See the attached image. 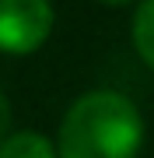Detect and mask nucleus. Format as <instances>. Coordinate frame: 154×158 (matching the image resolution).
Listing matches in <instances>:
<instances>
[{"mask_svg": "<svg viewBox=\"0 0 154 158\" xmlns=\"http://www.w3.org/2000/svg\"><path fill=\"white\" fill-rule=\"evenodd\" d=\"M144 144V116L119 91H88L60 123L56 158H137Z\"/></svg>", "mask_w": 154, "mask_h": 158, "instance_id": "obj_1", "label": "nucleus"}, {"mask_svg": "<svg viewBox=\"0 0 154 158\" xmlns=\"http://www.w3.org/2000/svg\"><path fill=\"white\" fill-rule=\"evenodd\" d=\"M53 32L49 0H0V49L11 56L35 53Z\"/></svg>", "mask_w": 154, "mask_h": 158, "instance_id": "obj_2", "label": "nucleus"}, {"mask_svg": "<svg viewBox=\"0 0 154 158\" xmlns=\"http://www.w3.org/2000/svg\"><path fill=\"white\" fill-rule=\"evenodd\" d=\"M0 158H56V144L35 130H21L0 141Z\"/></svg>", "mask_w": 154, "mask_h": 158, "instance_id": "obj_3", "label": "nucleus"}, {"mask_svg": "<svg viewBox=\"0 0 154 158\" xmlns=\"http://www.w3.org/2000/svg\"><path fill=\"white\" fill-rule=\"evenodd\" d=\"M133 46H137L140 60L154 67V0H140L137 14H133Z\"/></svg>", "mask_w": 154, "mask_h": 158, "instance_id": "obj_4", "label": "nucleus"}, {"mask_svg": "<svg viewBox=\"0 0 154 158\" xmlns=\"http://www.w3.org/2000/svg\"><path fill=\"white\" fill-rule=\"evenodd\" d=\"M7 127H11V102H7V95L0 91V141L7 137Z\"/></svg>", "mask_w": 154, "mask_h": 158, "instance_id": "obj_5", "label": "nucleus"}, {"mask_svg": "<svg viewBox=\"0 0 154 158\" xmlns=\"http://www.w3.org/2000/svg\"><path fill=\"white\" fill-rule=\"evenodd\" d=\"M102 4H130V0H102Z\"/></svg>", "mask_w": 154, "mask_h": 158, "instance_id": "obj_6", "label": "nucleus"}]
</instances>
